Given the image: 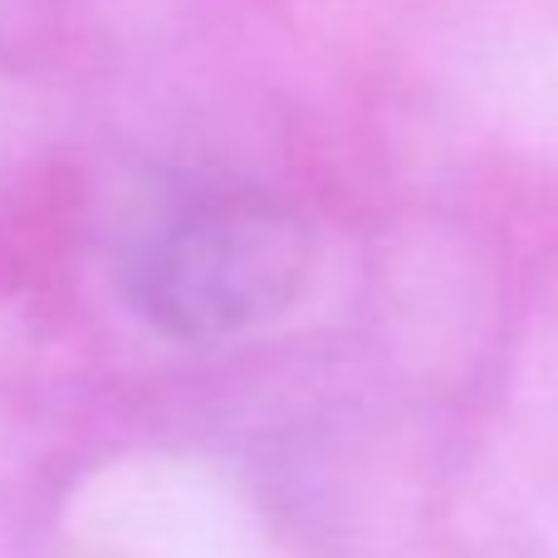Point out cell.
Listing matches in <instances>:
<instances>
[{
  "mask_svg": "<svg viewBox=\"0 0 558 558\" xmlns=\"http://www.w3.org/2000/svg\"><path fill=\"white\" fill-rule=\"evenodd\" d=\"M314 270V235L265 192H202L157 216L123 255L137 314L167 338H231L289 308Z\"/></svg>",
  "mask_w": 558,
  "mask_h": 558,
  "instance_id": "1",
  "label": "cell"
}]
</instances>
